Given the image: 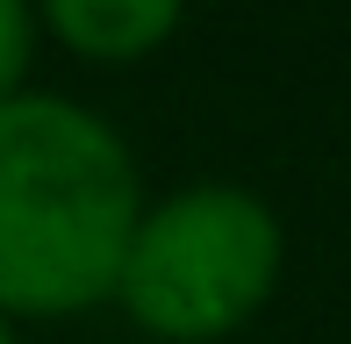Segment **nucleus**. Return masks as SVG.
I'll use <instances>...</instances> for the list:
<instances>
[{
  "mask_svg": "<svg viewBox=\"0 0 351 344\" xmlns=\"http://www.w3.org/2000/svg\"><path fill=\"white\" fill-rule=\"evenodd\" d=\"M136 151L101 108L51 86L0 101V316L72 323L108 308L143 208Z\"/></svg>",
  "mask_w": 351,
  "mask_h": 344,
  "instance_id": "nucleus-1",
  "label": "nucleus"
},
{
  "mask_svg": "<svg viewBox=\"0 0 351 344\" xmlns=\"http://www.w3.org/2000/svg\"><path fill=\"white\" fill-rule=\"evenodd\" d=\"M280 280V208L237 180H194L136 208L108 302L151 344H230L273 308Z\"/></svg>",
  "mask_w": 351,
  "mask_h": 344,
  "instance_id": "nucleus-2",
  "label": "nucleus"
},
{
  "mask_svg": "<svg viewBox=\"0 0 351 344\" xmlns=\"http://www.w3.org/2000/svg\"><path fill=\"white\" fill-rule=\"evenodd\" d=\"M186 22V0H36V29L79 65H143Z\"/></svg>",
  "mask_w": 351,
  "mask_h": 344,
  "instance_id": "nucleus-3",
  "label": "nucleus"
},
{
  "mask_svg": "<svg viewBox=\"0 0 351 344\" xmlns=\"http://www.w3.org/2000/svg\"><path fill=\"white\" fill-rule=\"evenodd\" d=\"M36 43H43L36 0H0V101L29 86V72H36Z\"/></svg>",
  "mask_w": 351,
  "mask_h": 344,
  "instance_id": "nucleus-4",
  "label": "nucleus"
},
{
  "mask_svg": "<svg viewBox=\"0 0 351 344\" xmlns=\"http://www.w3.org/2000/svg\"><path fill=\"white\" fill-rule=\"evenodd\" d=\"M0 344H22V323L14 316H0Z\"/></svg>",
  "mask_w": 351,
  "mask_h": 344,
  "instance_id": "nucleus-5",
  "label": "nucleus"
}]
</instances>
